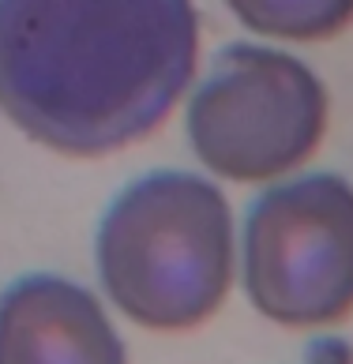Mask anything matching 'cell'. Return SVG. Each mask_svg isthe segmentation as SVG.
I'll use <instances>...</instances> for the list:
<instances>
[{
	"mask_svg": "<svg viewBox=\"0 0 353 364\" xmlns=\"http://www.w3.org/2000/svg\"><path fill=\"white\" fill-rule=\"evenodd\" d=\"M0 364H128V349L98 293L34 271L0 289Z\"/></svg>",
	"mask_w": 353,
	"mask_h": 364,
	"instance_id": "cell-5",
	"label": "cell"
},
{
	"mask_svg": "<svg viewBox=\"0 0 353 364\" xmlns=\"http://www.w3.org/2000/svg\"><path fill=\"white\" fill-rule=\"evenodd\" d=\"M237 271L248 304L278 327L353 316V184L342 173L267 184L244 214Z\"/></svg>",
	"mask_w": 353,
	"mask_h": 364,
	"instance_id": "cell-4",
	"label": "cell"
},
{
	"mask_svg": "<svg viewBox=\"0 0 353 364\" xmlns=\"http://www.w3.org/2000/svg\"><path fill=\"white\" fill-rule=\"evenodd\" d=\"M331 124L323 79L275 46L233 42L211 60L188 98V143L203 169L237 184L293 177Z\"/></svg>",
	"mask_w": 353,
	"mask_h": 364,
	"instance_id": "cell-3",
	"label": "cell"
},
{
	"mask_svg": "<svg viewBox=\"0 0 353 364\" xmlns=\"http://www.w3.org/2000/svg\"><path fill=\"white\" fill-rule=\"evenodd\" d=\"M248 31L278 42H327L353 26V0H226Z\"/></svg>",
	"mask_w": 353,
	"mask_h": 364,
	"instance_id": "cell-6",
	"label": "cell"
},
{
	"mask_svg": "<svg viewBox=\"0 0 353 364\" xmlns=\"http://www.w3.org/2000/svg\"><path fill=\"white\" fill-rule=\"evenodd\" d=\"M102 293L135 327L176 334L207 323L237 282L233 207L211 177L154 169L105 207L94 233Z\"/></svg>",
	"mask_w": 353,
	"mask_h": 364,
	"instance_id": "cell-2",
	"label": "cell"
},
{
	"mask_svg": "<svg viewBox=\"0 0 353 364\" xmlns=\"http://www.w3.org/2000/svg\"><path fill=\"white\" fill-rule=\"evenodd\" d=\"M196 68V0H0V113L57 154L147 139Z\"/></svg>",
	"mask_w": 353,
	"mask_h": 364,
	"instance_id": "cell-1",
	"label": "cell"
}]
</instances>
